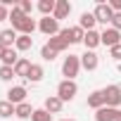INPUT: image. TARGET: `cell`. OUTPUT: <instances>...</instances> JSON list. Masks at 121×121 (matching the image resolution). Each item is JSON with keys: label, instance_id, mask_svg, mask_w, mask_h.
Returning a JSON list of instances; mask_svg holds the SVG:
<instances>
[{"label": "cell", "instance_id": "6da1fadb", "mask_svg": "<svg viewBox=\"0 0 121 121\" xmlns=\"http://www.w3.org/2000/svg\"><path fill=\"white\" fill-rule=\"evenodd\" d=\"M10 22H12V29H14L17 33H22V36H31V33L38 29V24H36L31 17H26L17 5H14L12 12H10Z\"/></svg>", "mask_w": 121, "mask_h": 121}, {"label": "cell", "instance_id": "7a4b0ae2", "mask_svg": "<svg viewBox=\"0 0 121 121\" xmlns=\"http://www.w3.org/2000/svg\"><path fill=\"white\" fill-rule=\"evenodd\" d=\"M78 71H81V57H78V55L64 57V62H62V76H64L67 81H74V78L78 76Z\"/></svg>", "mask_w": 121, "mask_h": 121}, {"label": "cell", "instance_id": "3957f363", "mask_svg": "<svg viewBox=\"0 0 121 121\" xmlns=\"http://www.w3.org/2000/svg\"><path fill=\"white\" fill-rule=\"evenodd\" d=\"M76 93H78V86H76V81H59V86H57V97L62 100V102H71L74 97H76Z\"/></svg>", "mask_w": 121, "mask_h": 121}, {"label": "cell", "instance_id": "277c9868", "mask_svg": "<svg viewBox=\"0 0 121 121\" xmlns=\"http://www.w3.org/2000/svg\"><path fill=\"white\" fill-rule=\"evenodd\" d=\"M102 95H104V107H114V109L121 107V86H107L102 88Z\"/></svg>", "mask_w": 121, "mask_h": 121}, {"label": "cell", "instance_id": "5b68a950", "mask_svg": "<svg viewBox=\"0 0 121 121\" xmlns=\"http://www.w3.org/2000/svg\"><path fill=\"white\" fill-rule=\"evenodd\" d=\"M93 14H95L97 24H104V29H107V24H112V19H114V10L109 7V3H97L95 10H93Z\"/></svg>", "mask_w": 121, "mask_h": 121}, {"label": "cell", "instance_id": "8992f818", "mask_svg": "<svg viewBox=\"0 0 121 121\" xmlns=\"http://www.w3.org/2000/svg\"><path fill=\"white\" fill-rule=\"evenodd\" d=\"M38 31L45 33L48 38H52V36H57L62 29H59V22H57L55 17H43V19L38 22Z\"/></svg>", "mask_w": 121, "mask_h": 121}, {"label": "cell", "instance_id": "52a82bcc", "mask_svg": "<svg viewBox=\"0 0 121 121\" xmlns=\"http://www.w3.org/2000/svg\"><path fill=\"white\" fill-rule=\"evenodd\" d=\"M100 40H102V45H107V48L121 45V31H116V29L107 26L104 31H100Z\"/></svg>", "mask_w": 121, "mask_h": 121}, {"label": "cell", "instance_id": "ba28073f", "mask_svg": "<svg viewBox=\"0 0 121 121\" xmlns=\"http://www.w3.org/2000/svg\"><path fill=\"white\" fill-rule=\"evenodd\" d=\"M97 67H100V57H97V52L86 50V52L81 55V69H86V71H95Z\"/></svg>", "mask_w": 121, "mask_h": 121}, {"label": "cell", "instance_id": "9c48e42d", "mask_svg": "<svg viewBox=\"0 0 121 121\" xmlns=\"http://www.w3.org/2000/svg\"><path fill=\"white\" fill-rule=\"evenodd\" d=\"M26 86H12L10 90H7V102H12L14 107L17 104H22V102H26Z\"/></svg>", "mask_w": 121, "mask_h": 121}, {"label": "cell", "instance_id": "30bf717a", "mask_svg": "<svg viewBox=\"0 0 121 121\" xmlns=\"http://www.w3.org/2000/svg\"><path fill=\"white\" fill-rule=\"evenodd\" d=\"M69 14H71V3H69V0H57L52 17H55L57 22H62V19H67Z\"/></svg>", "mask_w": 121, "mask_h": 121}, {"label": "cell", "instance_id": "8fae6325", "mask_svg": "<svg viewBox=\"0 0 121 121\" xmlns=\"http://www.w3.org/2000/svg\"><path fill=\"white\" fill-rule=\"evenodd\" d=\"M121 114V109H114V107H102L95 112V121H116Z\"/></svg>", "mask_w": 121, "mask_h": 121}, {"label": "cell", "instance_id": "7c38bea8", "mask_svg": "<svg viewBox=\"0 0 121 121\" xmlns=\"http://www.w3.org/2000/svg\"><path fill=\"white\" fill-rule=\"evenodd\" d=\"M62 107H64V102L59 100L57 95L45 97V104H43V109H45V112H50V114H59V112H62Z\"/></svg>", "mask_w": 121, "mask_h": 121}, {"label": "cell", "instance_id": "4fadbf2b", "mask_svg": "<svg viewBox=\"0 0 121 121\" xmlns=\"http://www.w3.org/2000/svg\"><path fill=\"white\" fill-rule=\"evenodd\" d=\"M83 45H86V50H93V52H95V48L102 45V40H100V31H86V36H83Z\"/></svg>", "mask_w": 121, "mask_h": 121}, {"label": "cell", "instance_id": "5bb4252c", "mask_svg": "<svg viewBox=\"0 0 121 121\" xmlns=\"http://www.w3.org/2000/svg\"><path fill=\"white\" fill-rule=\"evenodd\" d=\"M17 38H19V33H17L14 29H5V31H0V45H3V48H12V45L17 43Z\"/></svg>", "mask_w": 121, "mask_h": 121}, {"label": "cell", "instance_id": "9a60e30c", "mask_svg": "<svg viewBox=\"0 0 121 121\" xmlns=\"http://www.w3.org/2000/svg\"><path fill=\"white\" fill-rule=\"evenodd\" d=\"M95 24H97V19H95L93 12H83L81 19H78V26H81L83 31H95Z\"/></svg>", "mask_w": 121, "mask_h": 121}, {"label": "cell", "instance_id": "2e32d148", "mask_svg": "<svg viewBox=\"0 0 121 121\" xmlns=\"http://www.w3.org/2000/svg\"><path fill=\"white\" fill-rule=\"evenodd\" d=\"M88 107L95 109V112L104 107V95H102V90H93V93L88 95Z\"/></svg>", "mask_w": 121, "mask_h": 121}, {"label": "cell", "instance_id": "e0dca14e", "mask_svg": "<svg viewBox=\"0 0 121 121\" xmlns=\"http://www.w3.org/2000/svg\"><path fill=\"white\" fill-rule=\"evenodd\" d=\"M29 69H31V59H26V57H19V62L14 64V76H22V78H26V76H29Z\"/></svg>", "mask_w": 121, "mask_h": 121}, {"label": "cell", "instance_id": "ac0fdd59", "mask_svg": "<svg viewBox=\"0 0 121 121\" xmlns=\"http://www.w3.org/2000/svg\"><path fill=\"white\" fill-rule=\"evenodd\" d=\"M43 76H45V69H43L40 64H31L26 81H31V83H40V81H43Z\"/></svg>", "mask_w": 121, "mask_h": 121}, {"label": "cell", "instance_id": "d6986e66", "mask_svg": "<svg viewBox=\"0 0 121 121\" xmlns=\"http://www.w3.org/2000/svg\"><path fill=\"white\" fill-rule=\"evenodd\" d=\"M33 112H36V109H33L29 102H22V104H17V107H14V116H17V119H31V116H33Z\"/></svg>", "mask_w": 121, "mask_h": 121}, {"label": "cell", "instance_id": "ffe728a7", "mask_svg": "<svg viewBox=\"0 0 121 121\" xmlns=\"http://www.w3.org/2000/svg\"><path fill=\"white\" fill-rule=\"evenodd\" d=\"M48 45H50L55 52H64V50L69 48V43H67L62 36H59V33H57V36H52V38H48Z\"/></svg>", "mask_w": 121, "mask_h": 121}, {"label": "cell", "instance_id": "44dd1931", "mask_svg": "<svg viewBox=\"0 0 121 121\" xmlns=\"http://www.w3.org/2000/svg\"><path fill=\"white\" fill-rule=\"evenodd\" d=\"M31 48H33V38L19 33V38H17V43H14V50H17V52H26V50H31Z\"/></svg>", "mask_w": 121, "mask_h": 121}, {"label": "cell", "instance_id": "7402d4cb", "mask_svg": "<svg viewBox=\"0 0 121 121\" xmlns=\"http://www.w3.org/2000/svg\"><path fill=\"white\" fill-rule=\"evenodd\" d=\"M0 62H3L5 67H14V64L19 62V52H17L14 48H7V50H5V55H3V59H0Z\"/></svg>", "mask_w": 121, "mask_h": 121}, {"label": "cell", "instance_id": "603a6c76", "mask_svg": "<svg viewBox=\"0 0 121 121\" xmlns=\"http://www.w3.org/2000/svg\"><path fill=\"white\" fill-rule=\"evenodd\" d=\"M55 5H57V0H40V3H38L36 7H38V12H40L43 17H52V12H55Z\"/></svg>", "mask_w": 121, "mask_h": 121}, {"label": "cell", "instance_id": "cb8c5ba5", "mask_svg": "<svg viewBox=\"0 0 121 121\" xmlns=\"http://www.w3.org/2000/svg\"><path fill=\"white\" fill-rule=\"evenodd\" d=\"M7 116H14V104L7 100H0V119H7Z\"/></svg>", "mask_w": 121, "mask_h": 121}, {"label": "cell", "instance_id": "d4e9b609", "mask_svg": "<svg viewBox=\"0 0 121 121\" xmlns=\"http://www.w3.org/2000/svg\"><path fill=\"white\" fill-rule=\"evenodd\" d=\"M14 78V67H0V81H5V83H10Z\"/></svg>", "mask_w": 121, "mask_h": 121}, {"label": "cell", "instance_id": "484cf974", "mask_svg": "<svg viewBox=\"0 0 121 121\" xmlns=\"http://www.w3.org/2000/svg\"><path fill=\"white\" fill-rule=\"evenodd\" d=\"M57 55H59V52H55V50H52V48H50V45H48V43H45V45H43V48H40V57H43V59H45V62H52V59H55V57H57Z\"/></svg>", "mask_w": 121, "mask_h": 121}, {"label": "cell", "instance_id": "4316f807", "mask_svg": "<svg viewBox=\"0 0 121 121\" xmlns=\"http://www.w3.org/2000/svg\"><path fill=\"white\" fill-rule=\"evenodd\" d=\"M31 121H52V114H50V112H45V109L40 107V109H36V112H33Z\"/></svg>", "mask_w": 121, "mask_h": 121}, {"label": "cell", "instance_id": "83f0119b", "mask_svg": "<svg viewBox=\"0 0 121 121\" xmlns=\"http://www.w3.org/2000/svg\"><path fill=\"white\" fill-rule=\"evenodd\" d=\"M83 36H86V31L81 26H71V45L74 43H83Z\"/></svg>", "mask_w": 121, "mask_h": 121}, {"label": "cell", "instance_id": "f1b7e54d", "mask_svg": "<svg viewBox=\"0 0 121 121\" xmlns=\"http://www.w3.org/2000/svg\"><path fill=\"white\" fill-rule=\"evenodd\" d=\"M17 7H19L26 17H31V12H33V3H31V0H22V3H17Z\"/></svg>", "mask_w": 121, "mask_h": 121}, {"label": "cell", "instance_id": "f546056e", "mask_svg": "<svg viewBox=\"0 0 121 121\" xmlns=\"http://www.w3.org/2000/svg\"><path fill=\"white\" fill-rule=\"evenodd\" d=\"M109 57H112V59H116V62H121V45L109 48Z\"/></svg>", "mask_w": 121, "mask_h": 121}, {"label": "cell", "instance_id": "4dcf8cb0", "mask_svg": "<svg viewBox=\"0 0 121 121\" xmlns=\"http://www.w3.org/2000/svg\"><path fill=\"white\" fill-rule=\"evenodd\" d=\"M112 29H116V31H121V12H116L114 14V19H112V24H109Z\"/></svg>", "mask_w": 121, "mask_h": 121}, {"label": "cell", "instance_id": "1f68e13d", "mask_svg": "<svg viewBox=\"0 0 121 121\" xmlns=\"http://www.w3.org/2000/svg\"><path fill=\"white\" fill-rule=\"evenodd\" d=\"M7 19H10V10L0 3V22H7Z\"/></svg>", "mask_w": 121, "mask_h": 121}, {"label": "cell", "instance_id": "d6a6232c", "mask_svg": "<svg viewBox=\"0 0 121 121\" xmlns=\"http://www.w3.org/2000/svg\"><path fill=\"white\" fill-rule=\"evenodd\" d=\"M59 36H62V38L71 45V26H69V29H62V31H59Z\"/></svg>", "mask_w": 121, "mask_h": 121}, {"label": "cell", "instance_id": "836d02e7", "mask_svg": "<svg viewBox=\"0 0 121 121\" xmlns=\"http://www.w3.org/2000/svg\"><path fill=\"white\" fill-rule=\"evenodd\" d=\"M109 7L114 10V14H116V12H121V0H109Z\"/></svg>", "mask_w": 121, "mask_h": 121}, {"label": "cell", "instance_id": "e575fe53", "mask_svg": "<svg viewBox=\"0 0 121 121\" xmlns=\"http://www.w3.org/2000/svg\"><path fill=\"white\" fill-rule=\"evenodd\" d=\"M5 50H7V48H3V45H0V59H3V55H5Z\"/></svg>", "mask_w": 121, "mask_h": 121}, {"label": "cell", "instance_id": "d590c367", "mask_svg": "<svg viewBox=\"0 0 121 121\" xmlns=\"http://www.w3.org/2000/svg\"><path fill=\"white\" fill-rule=\"evenodd\" d=\"M59 121H76V119H59Z\"/></svg>", "mask_w": 121, "mask_h": 121}, {"label": "cell", "instance_id": "8d00e7d4", "mask_svg": "<svg viewBox=\"0 0 121 121\" xmlns=\"http://www.w3.org/2000/svg\"><path fill=\"white\" fill-rule=\"evenodd\" d=\"M116 121H121V114H119V119H116Z\"/></svg>", "mask_w": 121, "mask_h": 121}]
</instances>
